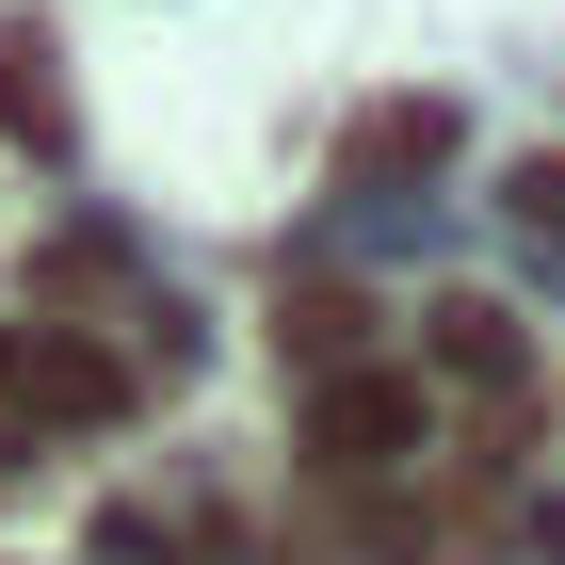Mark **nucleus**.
I'll return each instance as SVG.
<instances>
[]
</instances>
